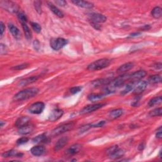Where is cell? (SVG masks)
Listing matches in <instances>:
<instances>
[{"label":"cell","instance_id":"17","mask_svg":"<svg viewBox=\"0 0 162 162\" xmlns=\"http://www.w3.org/2000/svg\"><path fill=\"white\" fill-rule=\"evenodd\" d=\"M68 142V138L67 137H62L60 139H59L58 141L56 143V145H55L54 146V150L58 151L61 149H62L63 147H65L67 145Z\"/></svg>","mask_w":162,"mask_h":162},{"label":"cell","instance_id":"42","mask_svg":"<svg viewBox=\"0 0 162 162\" xmlns=\"http://www.w3.org/2000/svg\"><path fill=\"white\" fill-rule=\"evenodd\" d=\"M29 141V139L25 137H22L21 138H19L18 139L17 141V144L18 145H24L25 143H27Z\"/></svg>","mask_w":162,"mask_h":162},{"label":"cell","instance_id":"36","mask_svg":"<svg viewBox=\"0 0 162 162\" xmlns=\"http://www.w3.org/2000/svg\"><path fill=\"white\" fill-rule=\"evenodd\" d=\"M92 127V124L89 123V124H86L84 125V126H81L79 129H78V132L79 134H82L87 132V131H89L91 128Z\"/></svg>","mask_w":162,"mask_h":162},{"label":"cell","instance_id":"45","mask_svg":"<svg viewBox=\"0 0 162 162\" xmlns=\"http://www.w3.org/2000/svg\"><path fill=\"white\" fill-rule=\"evenodd\" d=\"M105 121H100L96 124H92V127H103L105 124Z\"/></svg>","mask_w":162,"mask_h":162},{"label":"cell","instance_id":"20","mask_svg":"<svg viewBox=\"0 0 162 162\" xmlns=\"http://www.w3.org/2000/svg\"><path fill=\"white\" fill-rule=\"evenodd\" d=\"M38 76H33V77H31L28 78H24V79L21 80L19 83H18V85L22 87L26 86L27 85H29L31 84H32L35 82H36L38 79Z\"/></svg>","mask_w":162,"mask_h":162},{"label":"cell","instance_id":"47","mask_svg":"<svg viewBox=\"0 0 162 162\" xmlns=\"http://www.w3.org/2000/svg\"><path fill=\"white\" fill-rule=\"evenodd\" d=\"M0 28H1V31H0V34H1V36H3L4 31H5V27H4V25L3 23V22H0Z\"/></svg>","mask_w":162,"mask_h":162},{"label":"cell","instance_id":"31","mask_svg":"<svg viewBox=\"0 0 162 162\" xmlns=\"http://www.w3.org/2000/svg\"><path fill=\"white\" fill-rule=\"evenodd\" d=\"M22 28L23 30H24V34H25V38H27V40H30L32 39V32L31 31V29H29V27H28L26 24H22Z\"/></svg>","mask_w":162,"mask_h":162},{"label":"cell","instance_id":"27","mask_svg":"<svg viewBox=\"0 0 162 162\" xmlns=\"http://www.w3.org/2000/svg\"><path fill=\"white\" fill-rule=\"evenodd\" d=\"M124 154H125V151L123 150L120 149V148L118 147V149L113 153L110 155L109 156H110V158L116 160V159L122 158V156H123Z\"/></svg>","mask_w":162,"mask_h":162},{"label":"cell","instance_id":"53","mask_svg":"<svg viewBox=\"0 0 162 162\" xmlns=\"http://www.w3.org/2000/svg\"><path fill=\"white\" fill-rule=\"evenodd\" d=\"M141 34L140 32H134V33H132L130 35V37H132V38H134V37H137L138 36H139Z\"/></svg>","mask_w":162,"mask_h":162},{"label":"cell","instance_id":"35","mask_svg":"<svg viewBox=\"0 0 162 162\" xmlns=\"http://www.w3.org/2000/svg\"><path fill=\"white\" fill-rule=\"evenodd\" d=\"M17 17L18 20L21 22V24H26L27 22V17L24 13L19 12L17 14Z\"/></svg>","mask_w":162,"mask_h":162},{"label":"cell","instance_id":"39","mask_svg":"<svg viewBox=\"0 0 162 162\" xmlns=\"http://www.w3.org/2000/svg\"><path fill=\"white\" fill-rule=\"evenodd\" d=\"M34 7L36 10L37 11L39 14H41V12H42V9H41V2L39 1H36L34 2Z\"/></svg>","mask_w":162,"mask_h":162},{"label":"cell","instance_id":"26","mask_svg":"<svg viewBox=\"0 0 162 162\" xmlns=\"http://www.w3.org/2000/svg\"><path fill=\"white\" fill-rule=\"evenodd\" d=\"M136 83H137L136 82H133V81H131L130 82L128 83V84L126 85V86L125 87L123 90L121 92V94L122 95L126 94L129 93V92H131V91L134 90V87H135V86H136Z\"/></svg>","mask_w":162,"mask_h":162},{"label":"cell","instance_id":"23","mask_svg":"<svg viewBox=\"0 0 162 162\" xmlns=\"http://www.w3.org/2000/svg\"><path fill=\"white\" fill-rule=\"evenodd\" d=\"M47 4L49 10L52 11L55 15H57L59 18L64 17V13L61 10H60L56 6H54L52 3L47 2Z\"/></svg>","mask_w":162,"mask_h":162},{"label":"cell","instance_id":"25","mask_svg":"<svg viewBox=\"0 0 162 162\" xmlns=\"http://www.w3.org/2000/svg\"><path fill=\"white\" fill-rule=\"evenodd\" d=\"M23 156V153L20 152H18L15 150H11L10 151H8L6 152H4L2 154V156L4 158H8V157H18V158H20Z\"/></svg>","mask_w":162,"mask_h":162},{"label":"cell","instance_id":"34","mask_svg":"<svg viewBox=\"0 0 162 162\" xmlns=\"http://www.w3.org/2000/svg\"><path fill=\"white\" fill-rule=\"evenodd\" d=\"M162 114V109L161 108H156L153 110H151L149 113V115L150 117H160Z\"/></svg>","mask_w":162,"mask_h":162},{"label":"cell","instance_id":"38","mask_svg":"<svg viewBox=\"0 0 162 162\" xmlns=\"http://www.w3.org/2000/svg\"><path fill=\"white\" fill-rule=\"evenodd\" d=\"M28 66H29L28 63H23V64L18 65L13 67L12 68V69H13V70H24V69L28 67Z\"/></svg>","mask_w":162,"mask_h":162},{"label":"cell","instance_id":"41","mask_svg":"<svg viewBox=\"0 0 162 162\" xmlns=\"http://www.w3.org/2000/svg\"><path fill=\"white\" fill-rule=\"evenodd\" d=\"M8 48L6 46V45H4L3 44H0V54L1 55L6 54L8 53Z\"/></svg>","mask_w":162,"mask_h":162},{"label":"cell","instance_id":"7","mask_svg":"<svg viewBox=\"0 0 162 162\" xmlns=\"http://www.w3.org/2000/svg\"><path fill=\"white\" fill-rule=\"evenodd\" d=\"M45 108V105L44 103L38 101L34 104H32L28 108L29 112L32 114H40L43 112Z\"/></svg>","mask_w":162,"mask_h":162},{"label":"cell","instance_id":"32","mask_svg":"<svg viewBox=\"0 0 162 162\" xmlns=\"http://www.w3.org/2000/svg\"><path fill=\"white\" fill-rule=\"evenodd\" d=\"M151 15L155 18H160L162 15V10L160 7H156L151 11Z\"/></svg>","mask_w":162,"mask_h":162},{"label":"cell","instance_id":"52","mask_svg":"<svg viewBox=\"0 0 162 162\" xmlns=\"http://www.w3.org/2000/svg\"><path fill=\"white\" fill-rule=\"evenodd\" d=\"M145 143H143V142H141V144H140L139 145V146H138V149H139V150H140V151H142V150H144V148H145Z\"/></svg>","mask_w":162,"mask_h":162},{"label":"cell","instance_id":"14","mask_svg":"<svg viewBox=\"0 0 162 162\" xmlns=\"http://www.w3.org/2000/svg\"><path fill=\"white\" fill-rule=\"evenodd\" d=\"M82 149V145L80 144H74L68 148L66 151V155L67 156H73L78 153Z\"/></svg>","mask_w":162,"mask_h":162},{"label":"cell","instance_id":"18","mask_svg":"<svg viewBox=\"0 0 162 162\" xmlns=\"http://www.w3.org/2000/svg\"><path fill=\"white\" fill-rule=\"evenodd\" d=\"M34 129V126H32V124L29 123L26 125V126L18 128V132L20 134H21V135H27V134H29L33 131Z\"/></svg>","mask_w":162,"mask_h":162},{"label":"cell","instance_id":"8","mask_svg":"<svg viewBox=\"0 0 162 162\" xmlns=\"http://www.w3.org/2000/svg\"><path fill=\"white\" fill-rule=\"evenodd\" d=\"M105 103H96L93 105H87L84 108H82V110L81 111V114H87V113H90L94 112V111L98 110L101 108H103V106L105 105Z\"/></svg>","mask_w":162,"mask_h":162},{"label":"cell","instance_id":"4","mask_svg":"<svg viewBox=\"0 0 162 162\" xmlns=\"http://www.w3.org/2000/svg\"><path fill=\"white\" fill-rule=\"evenodd\" d=\"M74 126H75V123L73 122L62 124L61 126H59L57 127L54 129L52 131V132H51V136L53 137L59 136L60 134H62L65 132L72 130L74 127Z\"/></svg>","mask_w":162,"mask_h":162},{"label":"cell","instance_id":"22","mask_svg":"<svg viewBox=\"0 0 162 162\" xmlns=\"http://www.w3.org/2000/svg\"><path fill=\"white\" fill-rule=\"evenodd\" d=\"M31 121V118L28 117L24 116L18 118L15 122V126L17 128H20L24 126H26L27 124H29Z\"/></svg>","mask_w":162,"mask_h":162},{"label":"cell","instance_id":"30","mask_svg":"<svg viewBox=\"0 0 162 162\" xmlns=\"http://www.w3.org/2000/svg\"><path fill=\"white\" fill-rule=\"evenodd\" d=\"M162 102V98L161 96H158L155 97V98H152L150 100L149 103H148V106L149 107H153V106H155L156 105H159Z\"/></svg>","mask_w":162,"mask_h":162},{"label":"cell","instance_id":"1","mask_svg":"<svg viewBox=\"0 0 162 162\" xmlns=\"http://www.w3.org/2000/svg\"><path fill=\"white\" fill-rule=\"evenodd\" d=\"M39 90L36 87H31L27 88L18 92L13 97V100L16 101H22L33 98L34 96L38 94Z\"/></svg>","mask_w":162,"mask_h":162},{"label":"cell","instance_id":"2","mask_svg":"<svg viewBox=\"0 0 162 162\" xmlns=\"http://www.w3.org/2000/svg\"><path fill=\"white\" fill-rule=\"evenodd\" d=\"M111 63V61L108 58H102L90 63L87 66V70L89 71H97L102 70L108 67Z\"/></svg>","mask_w":162,"mask_h":162},{"label":"cell","instance_id":"29","mask_svg":"<svg viewBox=\"0 0 162 162\" xmlns=\"http://www.w3.org/2000/svg\"><path fill=\"white\" fill-rule=\"evenodd\" d=\"M48 139L47 137H46L45 134H40V135L35 137L33 139H32V142L34 143H36V144H39V143H42V142H46L47 141Z\"/></svg>","mask_w":162,"mask_h":162},{"label":"cell","instance_id":"10","mask_svg":"<svg viewBox=\"0 0 162 162\" xmlns=\"http://www.w3.org/2000/svg\"><path fill=\"white\" fill-rule=\"evenodd\" d=\"M147 84L148 82L147 81H141L140 82H139L137 85L134 87L133 90V94L136 96L141 94L146 89Z\"/></svg>","mask_w":162,"mask_h":162},{"label":"cell","instance_id":"43","mask_svg":"<svg viewBox=\"0 0 162 162\" xmlns=\"http://www.w3.org/2000/svg\"><path fill=\"white\" fill-rule=\"evenodd\" d=\"M118 146H113L109 147L108 149L107 150V153H108V156H110V155H112V153H113L115 151H116L118 149Z\"/></svg>","mask_w":162,"mask_h":162},{"label":"cell","instance_id":"12","mask_svg":"<svg viewBox=\"0 0 162 162\" xmlns=\"http://www.w3.org/2000/svg\"><path fill=\"white\" fill-rule=\"evenodd\" d=\"M89 18L91 20V22L96 23V24L104 23L107 19L104 15L100 14V13H91L89 15Z\"/></svg>","mask_w":162,"mask_h":162},{"label":"cell","instance_id":"24","mask_svg":"<svg viewBox=\"0 0 162 162\" xmlns=\"http://www.w3.org/2000/svg\"><path fill=\"white\" fill-rule=\"evenodd\" d=\"M123 113V110L121 108L115 109L111 111L108 114V117L110 120H114L119 118Z\"/></svg>","mask_w":162,"mask_h":162},{"label":"cell","instance_id":"21","mask_svg":"<svg viewBox=\"0 0 162 162\" xmlns=\"http://www.w3.org/2000/svg\"><path fill=\"white\" fill-rule=\"evenodd\" d=\"M134 67V63L132 62H128L126 63H124L118 69H117V73H124L129 70H131V69Z\"/></svg>","mask_w":162,"mask_h":162},{"label":"cell","instance_id":"44","mask_svg":"<svg viewBox=\"0 0 162 162\" xmlns=\"http://www.w3.org/2000/svg\"><path fill=\"white\" fill-rule=\"evenodd\" d=\"M34 48L36 51H39L41 48V44L38 41V40H35L33 43Z\"/></svg>","mask_w":162,"mask_h":162},{"label":"cell","instance_id":"50","mask_svg":"<svg viewBox=\"0 0 162 162\" xmlns=\"http://www.w3.org/2000/svg\"><path fill=\"white\" fill-rule=\"evenodd\" d=\"M91 24L92 25V26H93L96 29H97V30L100 29V25H98V24H96V23H94V22H91Z\"/></svg>","mask_w":162,"mask_h":162},{"label":"cell","instance_id":"11","mask_svg":"<svg viewBox=\"0 0 162 162\" xmlns=\"http://www.w3.org/2000/svg\"><path fill=\"white\" fill-rule=\"evenodd\" d=\"M63 115V111L61 109H54L52 113H51L49 117L48 118L49 121L50 122H55L61 118Z\"/></svg>","mask_w":162,"mask_h":162},{"label":"cell","instance_id":"54","mask_svg":"<svg viewBox=\"0 0 162 162\" xmlns=\"http://www.w3.org/2000/svg\"><path fill=\"white\" fill-rule=\"evenodd\" d=\"M0 123H1V126H1V127H3V125L5 124V122H3V121H1V122H0Z\"/></svg>","mask_w":162,"mask_h":162},{"label":"cell","instance_id":"28","mask_svg":"<svg viewBox=\"0 0 162 162\" xmlns=\"http://www.w3.org/2000/svg\"><path fill=\"white\" fill-rule=\"evenodd\" d=\"M104 97H105V95H103V94L92 93L88 95V96H87V99L91 101H92V102H94V101H97L103 99Z\"/></svg>","mask_w":162,"mask_h":162},{"label":"cell","instance_id":"15","mask_svg":"<svg viewBox=\"0 0 162 162\" xmlns=\"http://www.w3.org/2000/svg\"><path fill=\"white\" fill-rule=\"evenodd\" d=\"M72 3L77 7L87 9L92 8L94 7V4L92 3L86 1H82V0H72Z\"/></svg>","mask_w":162,"mask_h":162},{"label":"cell","instance_id":"3","mask_svg":"<svg viewBox=\"0 0 162 162\" xmlns=\"http://www.w3.org/2000/svg\"><path fill=\"white\" fill-rule=\"evenodd\" d=\"M130 80V74L123 73L122 76H120L118 77L115 78V79L112 80V82H110L111 86H109L112 87V88L115 91V89L117 88H120V87H122L127 81Z\"/></svg>","mask_w":162,"mask_h":162},{"label":"cell","instance_id":"13","mask_svg":"<svg viewBox=\"0 0 162 162\" xmlns=\"http://www.w3.org/2000/svg\"><path fill=\"white\" fill-rule=\"evenodd\" d=\"M111 78H98L91 82V85L94 87H98L101 86H106L112 82Z\"/></svg>","mask_w":162,"mask_h":162},{"label":"cell","instance_id":"49","mask_svg":"<svg viewBox=\"0 0 162 162\" xmlns=\"http://www.w3.org/2000/svg\"><path fill=\"white\" fill-rule=\"evenodd\" d=\"M153 67L156 69V70H161V68H162V64L161 63L159 62V63H155L154 65H153Z\"/></svg>","mask_w":162,"mask_h":162},{"label":"cell","instance_id":"46","mask_svg":"<svg viewBox=\"0 0 162 162\" xmlns=\"http://www.w3.org/2000/svg\"><path fill=\"white\" fill-rule=\"evenodd\" d=\"M55 3L60 7H65L67 4V2L63 0H58V1H55Z\"/></svg>","mask_w":162,"mask_h":162},{"label":"cell","instance_id":"6","mask_svg":"<svg viewBox=\"0 0 162 162\" xmlns=\"http://www.w3.org/2000/svg\"><path fill=\"white\" fill-rule=\"evenodd\" d=\"M68 41L63 38H53L50 41V46L55 51H58L67 44Z\"/></svg>","mask_w":162,"mask_h":162},{"label":"cell","instance_id":"9","mask_svg":"<svg viewBox=\"0 0 162 162\" xmlns=\"http://www.w3.org/2000/svg\"><path fill=\"white\" fill-rule=\"evenodd\" d=\"M147 75V72L145 70H138L130 74V80L131 81L133 82H139L142 78L145 77Z\"/></svg>","mask_w":162,"mask_h":162},{"label":"cell","instance_id":"5","mask_svg":"<svg viewBox=\"0 0 162 162\" xmlns=\"http://www.w3.org/2000/svg\"><path fill=\"white\" fill-rule=\"evenodd\" d=\"M0 6L4 10L10 13H17L19 11V7L18 4L11 1H1Z\"/></svg>","mask_w":162,"mask_h":162},{"label":"cell","instance_id":"16","mask_svg":"<svg viewBox=\"0 0 162 162\" xmlns=\"http://www.w3.org/2000/svg\"><path fill=\"white\" fill-rule=\"evenodd\" d=\"M31 152L35 156H40L45 153L46 149L43 146H36L31 148Z\"/></svg>","mask_w":162,"mask_h":162},{"label":"cell","instance_id":"48","mask_svg":"<svg viewBox=\"0 0 162 162\" xmlns=\"http://www.w3.org/2000/svg\"><path fill=\"white\" fill-rule=\"evenodd\" d=\"M156 137L157 138H158V139H161V137H162V132H161V127L158 129V131H157V132H156Z\"/></svg>","mask_w":162,"mask_h":162},{"label":"cell","instance_id":"19","mask_svg":"<svg viewBox=\"0 0 162 162\" xmlns=\"http://www.w3.org/2000/svg\"><path fill=\"white\" fill-rule=\"evenodd\" d=\"M8 29L11 32L12 35L17 39H19L21 38V33L20 30L12 24H8Z\"/></svg>","mask_w":162,"mask_h":162},{"label":"cell","instance_id":"37","mask_svg":"<svg viewBox=\"0 0 162 162\" xmlns=\"http://www.w3.org/2000/svg\"><path fill=\"white\" fill-rule=\"evenodd\" d=\"M31 25L32 29H33L36 33H40V32H41V29H42V28H41V26L39 24H38V23L31 22Z\"/></svg>","mask_w":162,"mask_h":162},{"label":"cell","instance_id":"40","mask_svg":"<svg viewBox=\"0 0 162 162\" xmlns=\"http://www.w3.org/2000/svg\"><path fill=\"white\" fill-rule=\"evenodd\" d=\"M82 89V87L81 86H76V87H73L70 89V92L72 94H75L79 92Z\"/></svg>","mask_w":162,"mask_h":162},{"label":"cell","instance_id":"33","mask_svg":"<svg viewBox=\"0 0 162 162\" xmlns=\"http://www.w3.org/2000/svg\"><path fill=\"white\" fill-rule=\"evenodd\" d=\"M161 82V77L160 75L151 76L148 78V82L150 84H158Z\"/></svg>","mask_w":162,"mask_h":162},{"label":"cell","instance_id":"51","mask_svg":"<svg viewBox=\"0 0 162 162\" xmlns=\"http://www.w3.org/2000/svg\"><path fill=\"white\" fill-rule=\"evenodd\" d=\"M150 29H151V26L150 25H145L141 28V29L142 31H147Z\"/></svg>","mask_w":162,"mask_h":162}]
</instances>
